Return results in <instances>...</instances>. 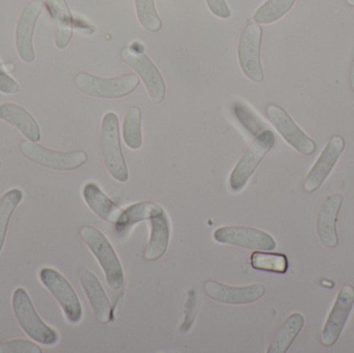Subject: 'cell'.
<instances>
[{"instance_id":"obj_9","label":"cell","mask_w":354,"mask_h":353,"mask_svg":"<svg viewBox=\"0 0 354 353\" xmlns=\"http://www.w3.org/2000/svg\"><path fill=\"white\" fill-rule=\"evenodd\" d=\"M216 242L255 251H272L277 242L268 232L245 226H224L214 232Z\"/></svg>"},{"instance_id":"obj_23","label":"cell","mask_w":354,"mask_h":353,"mask_svg":"<svg viewBox=\"0 0 354 353\" xmlns=\"http://www.w3.org/2000/svg\"><path fill=\"white\" fill-rule=\"evenodd\" d=\"M162 213H164V209L157 203L149 201L135 203L130 205L128 209H124L122 220L120 223L116 224V230L118 233L127 231L136 224L145 220H151V218L161 215Z\"/></svg>"},{"instance_id":"obj_22","label":"cell","mask_w":354,"mask_h":353,"mask_svg":"<svg viewBox=\"0 0 354 353\" xmlns=\"http://www.w3.org/2000/svg\"><path fill=\"white\" fill-rule=\"evenodd\" d=\"M305 325V318L301 313H292L287 317L280 329L268 344V353H285L297 339Z\"/></svg>"},{"instance_id":"obj_3","label":"cell","mask_w":354,"mask_h":353,"mask_svg":"<svg viewBox=\"0 0 354 353\" xmlns=\"http://www.w3.org/2000/svg\"><path fill=\"white\" fill-rule=\"evenodd\" d=\"M102 151L108 172L114 180L126 182L129 180V170L122 155L120 145V122L113 112L104 116L101 128Z\"/></svg>"},{"instance_id":"obj_11","label":"cell","mask_w":354,"mask_h":353,"mask_svg":"<svg viewBox=\"0 0 354 353\" xmlns=\"http://www.w3.org/2000/svg\"><path fill=\"white\" fill-rule=\"evenodd\" d=\"M266 114L272 126L295 151L307 155L315 153L316 143L295 124L283 108L270 104L266 107Z\"/></svg>"},{"instance_id":"obj_15","label":"cell","mask_w":354,"mask_h":353,"mask_svg":"<svg viewBox=\"0 0 354 353\" xmlns=\"http://www.w3.org/2000/svg\"><path fill=\"white\" fill-rule=\"evenodd\" d=\"M43 0H31L23 8L16 26V47L21 59L27 64L35 60L33 32L37 19L43 12Z\"/></svg>"},{"instance_id":"obj_5","label":"cell","mask_w":354,"mask_h":353,"mask_svg":"<svg viewBox=\"0 0 354 353\" xmlns=\"http://www.w3.org/2000/svg\"><path fill=\"white\" fill-rule=\"evenodd\" d=\"M274 140L276 137L270 130H266L256 137L231 172L229 184L233 192H239L245 188L263 158L274 146Z\"/></svg>"},{"instance_id":"obj_29","label":"cell","mask_w":354,"mask_h":353,"mask_svg":"<svg viewBox=\"0 0 354 353\" xmlns=\"http://www.w3.org/2000/svg\"><path fill=\"white\" fill-rule=\"evenodd\" d=\"M135 8L139 22L142 27L151 32L161 30L163 24L158 15L155 0H135Z\"/></svg>"},{"instance_id":"obj_2","label":"cell","mask_w":354,"mask_h":353,"mask_svg":"<svg viewBox=\"0 0 354 353\" xmlns=\"http://www.w3.org/2000/svg\"><path fill=\"white\" fill-rule=\"evenodd\" d=\"M80 236L99 261L108 285L112 289H120L124 283V269L109 240L100 230L91 226H83L80 229Z\"/></svg>"},{"instance_id":"obj_31","label":"cell","mask_w":354,"mask_h":353,"mask_svg":"<svg viewBox=\"0 0 354 353\" xmlns=\"http://www.w3.org/2000/svg\"><path fill=\"white\" fill-rule=\"evenodd\" d=\"M20 89V85L6 73L0 62V91L6 95H14Z\"/></svg>"},{"instance_id":"obj_35","label":"cell","mask_w":354,"mask_h":353,"mask_svg":"<svg viewBox=\"0 0 354 353\" xmlns=\"http://www.w3.org/2000/svg\"><path fill=\"white\" fill-rule=\"evenodd\" d=\"M0 168H1V161H0Z\"/></svg>"},{"instance_id":"obj_12","label":"cell","mask_w":354,"mask_h":353,"mask_svg":"<svg viewBox=\"0 0 354 353\" xmlns=\"http://www.w3.org/2000/svg\"><path fill=\"white\" fill-rule=\"evenodd\" d=\"M122 57L142 79L151 99L155 103H162L166 95V85L156 64L142 52L135 51L131 47L122 50Z\"/></svg>"},{"instance_id":"obj_4","label":"cell","mask_w":354,"mask_h":353,"mask_svg":"<svg viewBox=\"0 0 354 353\" xmlns=\"http://www.w3.org/2000/svg\"><path fill=\"white\" fill-rule=\"evenodd\" d=\"M139 78L135 74H126L114 78L105 79L87 73L77 75V87L91 97L101 99H120L135 90L139 85Z\"/></svg>"},{"instance_id":"obj_26","label":"cell","mask_w":354,"mask_h":353,"mask_svg":"<svg viewBox=\"0 0 354 353\" xmlns=\"http://www.w3.org/2000/svg\"><path fill=\"white\" fill-rule=\"evenodd\" d=\"M295 3V0H266L256 10L253 20L258 24H272L283 18Z\"/></svg>"},{"instance_id":"obj_21","label":"cell","mask_w":354,"mask_h":353,"mask_svg":"<svg viewBox=\"0 0 354 353\" xmlns=\"http://www.w3.org/2000/svg\"><path fill=\"white\" fill-rule=\"evenodd\" d=\"M55 24V45L64 49L72 41L73 16L66 0H44Z\"/></svg>"},{"instance_id":"obj_32","label":"cell","mask_w":354,"mask_h":353,"mask_svg":"<svg viewBox=\"0 0 354 353\" xmlns=\"http://www.w3.org/2000/svg\"><path fill=\"white\" fill-rule=\"evenodd\" d=\"M208 10L221 19H228L231 16V10L226 0H205Z\"/></svg>"},{"instance_id":"obj_28","label":"cell","mask_w":354,"mask_h":353,"mask_svg":"<svg viewBox=\"0 0 354 353\" xmlns=\"http://www.w3.org/2000/svg\"><path fill=\"white\" fill-rule=\"evenodd\" d=\"M232 111L241 126L253 136L257 137L268 130L266 122L243 102L237 101L233 103Z\"/></svg>"},{"instance_id":"obj_30","label":"cell","mask_w":354,"mask_h":353,"mask_svg":"<svg viewBox=\"0 0 354 353\" xmlns=\"http://www.w3.org/2000/svg\"><path fill=\"white\" fill-rule=\"evenodd\" d=\"M39 345L24 339H14L0 344V353H41Z\"/></svg>"},{"instance_id":"obj_17","label":"cell","mask_w":354,"mask_h":353,"mask_svg":"<svg viewBox=\"0 0 354 353\" xmlns=\"http://www.w3.org/2000/svg\"><path fill=\"white\" fill-rule=\"evenodd\" d=\"M83 292L91 304L93 314L99 323H107L111 318V303L97 276L88 269L79 274Z\"/></svg>"},{"instance_id":"obj_33","label":"cell","mask_w":354,"mask_h":353,"mask_svg":"<svg viewBox=\"0 0 354 353\" xmlns=\"http://www.w3.org/2000/svg\"><path fill=\"white\" fill-rule=\"evenodd\" d=\"M351 87H353V89L354 91V58H353V66H351Z\"/></svg>"},{"instance_id":"obj_25","label":"cell","mask_w":354,"mask_h":353,"mask_svg":"<svg viewBox=\"0 0 354 353\" xmlns=\"http://www.w3.org/2000/svg\"><path fill=\"white\" fill-rule=\"evenodd\" d=\"M141 115L140 108H130L127 112L124 118V124H122V137H124V143L129 149H136L142 146V131H141Z\"/></svg>"},{"instance_id":"obj_16","label":"cell","mask_w":354,"mask_h":353,"mask_svg":"<svg viewBox=\"0 0 354 353\" xmlns=\"http://www.w3.org/2000/svg\"><path fill=\"white\" fill-rule=\"evenodd\" d=\"M343 196L339 193L330 195L322 203L316 218V232L320 242L328 249L338 246L337 221L343 203Z\"/></svg>"},{"instance_id":"obj_7","label":"cell","mask_w":354,"mask_h":353,"mask_svg":"<svg viewBox=\"0 0 354 353\" xmlns=\"http://www.w3.org/2000/svg\"><path fill=\"white\" fill-rule=\"evenodd\" d=\"M262 28L256 23L248 25L239 37L237 55L239 66L248 79L261 83L264 79L261 64Z\"/></svg>"},{"instance_id":"obj_20","label":"cell","mask_w":354,"mask_h":353,"mask_svg":"<svg viewBox=\"0 0 354 353\" xmlns=\"http://www.w3.org/2000/svg\"><path fill=\"white\" fill-rule=\"evenodd\" d=\"M170 233L171 228L165 211L161 215L151 218V236L145 251V258L147 260H158L165 254L169 245Z\"/></svg>"},{"instance_id":"obj_6","label":"cell","mask_w":354,"mask_h":353,"mask_svg":"<svg viewBox=\"0 0 354 353\" xmlns=\"http://www.w3.org/2000/svg\"><path fill=\"white\" fill-rule=\"evenodd\" d=\"M39 279L57 300L68 323L72 325L80 323L83 317L82 305L70 282L59 271L50 267L41 269Z\"/></svg>"},{"instance_id":"obj_8","label":"cell","mask_w":354,"mask_h":353,"mask_svg":"<svg viewBox=\"0 0 354 353\" xmlns=\"http://www.w3.org/2000/svg\"><path fill=\"white\" fill-rule=\"evenodd\" d=\"M20 149L23 155L30 161L44 167L60 171L77 169L88 160L87 153L82 151L64 153L47 149L31 141H23L20 144Z\"/></svg>"},{"instance_id":"obj_18","label":"cell","mask_w":354,"mask_h":353,"mask_svg":"<svg viewBox=\"0 0 354 353\" xmlns=\"http://www.w3.org/2000/svg\"><path fill=\"white\" fill-rule=\"evenodd\" d=\"M83 198L89 209L104 221L118 224L124 209L113 202L95 182H88L83 188Z\"/></svg>"},{"instance_id":"obj_19","label":"cell","mask_w":354,"mask_h":353,"mask_svg":"<svg viewBox=\"0 0 354 353\" xmlns=\"http://www.w3.org/2000/svg\"><path fill=\"white\" fill-rule=\"evenodd\" d=\"M0 120L18 128L31 142H39L41 130L39 124L25 108L12 103L0 105Z\"/></svg>"},{"instance_id":"obj_14","label":"cell","mask_w":354,"mask_h":353,"mask_svg":"<svg viewBox=\"0 0 354 353\" xmlns=\"http://www.w3.org/2000/svg\"><path fill=\"white\" fill-rule=\"evenodd\" d=\"M204 290L216 302L233 306H243L258 302L266 294V286L262 284L230 286L210 280L204 284Z\"/></svg>"},{"instance_id":"obj_1","label":"cell","mask_w":354,"mask_h":353,"mask_svg":"<svg viewBox=\"0 0 354 353\" xmlns=\"http://www.w3.org/2000/svg\"><path fill=\"white\" fill-rule=\"evenodd\" d=\"M12 311L22 331L30 339L43 345H54L59 336L55 330L46 325L39 316L28 294L24 288H17L12 294Z\"/></svg>"},{"instance_id":"obj_27","label":"cell","mask_w":354,"mask_h":353,"mask_svg":"<svg viewBox=\"0 0 354 353\" xmlns=\"http://www.w3.org/2000/svg\"><path fill=\"white\" fill-rule=\"evenodd\" d=\"M23 199L22 191L19 189H12L2 195L0 198V252L6 242V232L10 217L16 207L20 204Z\"/></svg>"},{"instance_id":"obj_13","label":"cell","mask_w":354,"mask_h":353,"mask_svg":"<svg viewBox=\"0 0 354 353\" xmlns=\"http://www.w3.org/2000/svg\"><path fill=\"white\" fill-rule=\"evenodd\" d=\"M344 149L345 141L342 137L337 135L330 138L304 180V189L306 192H315L324 184L326 178L330 176L335 166L338 163Z\"/></svg>"},{"instance_id":"obj_24","label":"cell","mask_w":354,"mask_h":353,"mask_svg":"<svg viewBox=\"0 0 354 353\" xmlns=\"http://www.w3.org/2000/svg\"><path fill=\"white\" fill-rule=\"evenodd\" d=\"M252 267L257 271L268 273L286 274L289 269V261L286 255L282 253L262 252L256 251L252 253Z\"/></svg>"},{"instance_id":"obj_34","label":"cell","mask_w":354,"mask_h":353,"mask_svg":"<svg viewBox=\"0 0 354 353\" xmlns=\"http://www.w3.org/2000/svg\"><path fill=\"white\" fill-rule=\"evenodd\" d=\"M347 4L351 6H354V0H346Z\"/></svg>"},{"instance_id":"obj_10","label":"cell","mask_w":354,"mask_h":353,"mask_svg":"<svg viewBox=\"0 0 354 353\" xmlns=\"http://www.w3.org/2000/svg\"><path fill=\"white\" fill-rule=\"evenodd\" d=\"M354 306V287L346 284L341 288L322 329L320 341L324 346L335 345L338 342Z\"/></svg>"}]
</instances>
